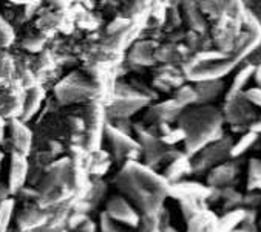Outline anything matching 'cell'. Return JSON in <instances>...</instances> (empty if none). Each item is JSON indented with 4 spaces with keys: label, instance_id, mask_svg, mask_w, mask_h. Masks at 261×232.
<instances>
[{
    "label": "cell",
    "instance_id": "obj_25",
    "mask_svg": "<svg viewBox=\"0 0 261 232\" xmlns=\"http://www.w3.org/2000/svg\"><path fill=\"white\" fill-rule=\"evenodd\" d=\"M7 232H23V230H20L19 227H10V229H8Z\"/></svg>",
    "mask_w": 261,
    "mask_h": 232
},
{
    "label": "cell",
    "instance_id": "obj_1",
    "mask_svg": "<svg viewBox=\"0 0 261 232\" xmlns=\"http://www.w3.org/2000/svg\"><path fill=\"white\" fill-rule=\"evenodd\" d=\"M116 181H118L119 189L135 203L138 211H141L142 214L158 215L164 209L163 207L164 198H161L158 195H153V194L147 192L145 189H142L125 169H122V172L118 175Z\"/></svg>",
    "mask_w": 261,
    "mask_h": 232
},
{
    "label": "cell",
    "instance_id": "obj_13",
    "mask_svg": "<svg viewBox=\"0 0 261 232\" xmlns=\"http://www.w3.org/2000/svg\"><path fill=\"white\" fill-rule=\"evenodd\" d=\"M235 175V169L230 166V164H224L221 167H217L212 173L211 177H208V183L212 186H223V184H227Z\"/></svg>",
    "mask_w": 261,
    "mask_h": 232
},
{
    "label": "cell",
    "instance_id": "obj_24",
    "mask_svg": "<svg viewBox=\"0 0 261 232\" xmlns=\"http://www.w3.org/2000/svg\"><path fill=\"white\" fill-rule=\"evenodd\" d=\"M161 232H179V230H178V229H175V227L169 223V224H166V226H163V227H161Z\"/></svg>",
    "mask_w": 261,
    "mask_h": 232
},
{
    "label": "cell",
    "instance_id": "obj_9",
    "mask_svg": "<svg viewBox=\"0 0 261 232\" xmlns=\"http://www.w3.org/2000/svg\"><path fill=\"white\" fill-rule=\"evenodd\" d=\"M212 194L211 188H205L198 183H176L170 184V197L181 200V198H190V200H208Z\"/></svg>",
    "mask_w": 261,
    "mask_h": 232
},
{
    "label": "cell",
    "instance_id": "obj_15",
    "mask_svg": "<svg viewBox=\"0 0 261 232\" xmlns=\"http://www.w3.org/2000/svg\"><path fill=\"white\" fill-rule=\"evenodd\" d=\"M42 101V91L39 88H31L27 98V102L23 105V120H28L37 111Z\"/></svg>",
    "mask_w": 261,
    "mask_h": 232
},
{
    "label": "cell",
    "instance_id": "obj_18",
    "mask_svg": "<svg viewBox=\"0 0 261 232\" xmlns=\"http://www.w3.org/2000/svg\"><path fill=\"white\" fill-rule=\"evenodd\" d=\"M99 229L100 232H122L118 221H115L107 212H102L99 217Z\"/></svg>",
    "mask_w": 261,
    "mask_h": 232
},
{
    "label": "cell",
    "instance_id": "obj_11",
    "mask_svg": "<svg viewBox=\"0 0 261 232\" xmlns=\"http://www.w3.org/2000/svg\"><path fill=\"white\" fill-rule=\"evenodd\" d=\"M244 215H246V211L240 207L229 211L221 218H217V226H215L217 232H232L233 229H237L238 224L243 223Z\"/></svg>",
    "mask_w": 261,
    "mask_h": 232
},
{
    "label": "cell",
    "instance_id": "obj_16",
    "mask_svg": "<svg viewBox=\"0 0 261 232\" xmlns=\"http://www.w3.org/2000/svg\"><path fill=\"white\" fill-rule=\"evenodd\" d=\"M179 201V206H181V211H182V215L186 220L192 218L195 214H198L201 209H204L201 204H199V200H190V198H181L178 200Z\"/></svg>",
    "mask_w": 261,
    "mask_h": 232
},
{
    "label": "cell",
    "instance_id": "obj_12",
    "mask_svg": "<svg viewBox=\"0 0 261 232\" xmlns=\"http://www.w3.org/2000/svg\"><path fill=\"white\" fill-rule=\"evenodd\" d=\"M192 170V164L190 161L187 159V156H182V155H178L172 164L167 167L166 170V180L172 184V183H176L182 175L189 173Z\"/></svg>",
    "mask_w": 261,
    "mask_h": 232
},
{
    "label": "cell",
    "instance_id": "obj_7",
    "mask_svg": "<svg viewBox=\"0 0 261 232\" xmlns=\"http://www.w3.org/2000/svg\"><path fill=\"white\" fill-rule=\"evenodd\" d=\"M230 149H232L230 141H218L212 146H208L207 149H204L199 153L198 159L195 161L193 170L201 172V170H205L207 167H211V166L223 161L230 153Z\"/></svg>",
    "mask_w": 261,
    "mask_h": 232
},
{
    "label": "cell",
    "instance_id": "obj_26",
    "mask_svg": "<svg viewBox=\"0 0 261 232\" xmlns=\"http://www.w3.org/2000/svg\"><path fill=\"white\" fill-rule=\"evenodd\" d=\"M7 123H5V118H4V116L2 114H0V127H2V126H5Z\"/></svg>",
    "mask_w": 261,
    "mask_h": 232
},
{
    "label": "cell",
    "instance_id": "obj_21",
    "mask_svg": "<svg viewBox=\"0 0 261 232\" xmlns=\"http://www.w3.org/2000/svg\"><path fill=\"white\" fill-rule=\"evenodd\" d=\"M11 39V31L10 28L0 20V45H7Z\"/></svg>",
    "mask_w": 261,
    "mask_h": 232
},
{
    "label": "cell",
    "instance_id": "obj_5",
    "mask_svg": "<svg viewBox=\"0 0 261 232\" xmlns=\"http://www.w3.org/2000/svg\"><path fill=\"white\" fill-rule=\"evenodd\" d=\"M8 129H10V140L5 141V144L8 143L13 153H20L28 156L31 149V132L28 130V127L19 120H13L10 121Z\"/></svg>",
    "mask_w": 261,
    "mask_h": 232
},
{
    "label": "cell",
    "instance_id": "obj_19",
    "mask_svg": "<svg viewBox=\"0 0 261 232\" xmlns=\"http://www.w3.org/2000/svg\"><path fill=\"white\" fill-rule=\"evenodd\" d=\"M87 220H88V215L87 214H81V212L71 211L68 214V218H67V227H68V230H73L77 226H81L82 223H85Z\"/></svg>",
    "mask_w": 261,
    "mask_h": 232
},
{
    "label": "cell",
    "instance_id": "obj_17",
    "mask_svg": "<svg viewBox=\"0 0 261 232\" xmlns=\"http://www.w3.org/2000/svg\"><path fill=\"white\" fill-rule=\"evenodd\" d=\"M255 140H256V133H255V132H250V133L244 135L235 146H232L230 155H232V156H238V155L244 153V152L255 143Z\"/></svg>",
    "mask_w": 261,
    "mask_h": 232
},
{
    "label": "cell",
    "instance_id": "obj_14",
    "mask_svg": "<svg viewBox=\"0 0 261 232\" xmlns=\"http://www.w3.org/2000/svg\"><path fill=\"white\" fill-rule=\"evenodd\" d=\"M14 207H16V203L10 197L5 198L4 201H0V232H7L10 229Z\"/></svg>",
    "mask_w": 261,
    "mask_h": 232
},
{
    "label": "cell",
    "instance_id": "obj_6",
    "mask_svg": "<svg viewBox=\"0 0 261 232\" xmlns=\"http://www.w3.org/2000/svg\"><path fill=\"white\" fill-rule=\"evenodd\" d=\"M103 133H106L107 140L112 143L118 159L130 158V155L133 152H139L138 144L132 138H128L124 132H121L119 129H116L110 124H106L103 126Z\"/></svg>",
    "mask_w": 261,
    "mask_h": 232
},
{
    "label": "cell",
    "instance_id": "obj_8",
    "mask_svg": "<svg viewBox=\"0 0 261 232\" xmlns=\"http://www.w3.org/2000/svg\"><path fill=\"white\" fill-rule=\"evenodd\" d=\"M28 169H30V164L25 155H20V153L11 155L10 178H8V188H10L11 195H16L17 191L25 186V181L28 178Z\"/></svg>",
    "mask_w": 261,
    "mask_h": 232
},
{
    "label": "cell",
    "instance_id": "obj_4",
    "mask_svg": "<svg viewBox=\"0 0 261 232\" xmlns=\"http://www.w3.org/2000/svg\"><path fill=\"white\" fill-rule=\"evenodd\" d=\"M106 212L118 223H122V224H127V226H132L136 229L138 223H139V218L141 215L138 214L136 209H133V206H130L127 203L125 198L122 197H115L109 201L107 204V209Z\"/></svg>",
    "mask_w": 261,
    "mask_h": 232
},
{
    "label": "cell",
    "instance_id": "obj_10",
    "mask_svg": "<svg viewBox=\"0 0 261 232\" xmlns=\"http://www.w3.org/2000/svg\"><path fill=\"white\" fill-rule=\"evenodd\" d=\"M217 217L211 211L201 209L187 220V232H217Z\"/></svg>",
    "mask_w": 261,
    "mask_h": 232
},
{
    "label": "cell",
    "instance_id": "obj_2",
    "mask_svg": "<svg viewBox=\"0 0 261 232\" xmlns=\"http://www.w3.org/2000/svg\"><path fill=\"white\" fill-rule=\"evenodd\" d=\"M124 169L133 177V180L147 192H150L153 195H158L161 198L170 197V183L166 180V177L156 175L153 170H150L148 167L141 166L135 161H128Z\"/></svg>",
    "mask_w": 261,
    "mask_h": 232
},
{
    "label": "cell",
    "instance_id": "obj_23",
    "mask_svg": "<svg viewBox=\"0 0 261 232\" xmlns=\"http://www.w3.org/2000/svg\"><path fill=\"white\" fill-rule=\"evenodd\" d=\"M10 195H11V192H10L8 184H5V183L0 181V201H4V200L8 198Z\"/></svg>",
    "mask_w": 261,
    "mask_h": 232
},
{
    "label": "cell",
    "instance_id": "obj_20",
    "mask_svg": "<svg viewBox=\"0 0 261 232\" xmlns=\"http://www.w3.org/2000/svg\"><path fill=\"white\" fill-rule=\"evenodd\" d=\"M184 138H186V132H184L182 129H179V130H173V132L169 130V132L163 136V141L167 143V144H173V143L181 141V140H184Z\"/></svg>",
    "mask_w": 261,
    "mask_h": 232
},
{
    "label": "cell",
    "instance_id": "obj_22",
    "mask_svg": "<svg viewBox=\"0 0 261 232\" xmlns=\"http://www.w3.org/2000/svg\"><path fill=\"white\" fill-rule=\"evenodd\" d=\"M70 232H96V224H94L93 220L88 218L85 223H82L81 226H77L76 229H73V230H70Z\"/></svg>",
    "mask_w": 261,
    "mask_h": 232
},
{
    "label": "cell",
    "instance_id": "obj_3",
    "mask_svg": "<svg viewBox=\"0 0 261 232\" xmlns=\"http://www.w3.org/2000/svg\"><path fill=\"white\" fill-rule=\"evenodd\" d=\"M48 221V211L37 204H30L20 211L16 218V227L23 232H37Z\"/></svg>",
    "mask_w": 261,
    "mask_h": 232
}]
</instances>
